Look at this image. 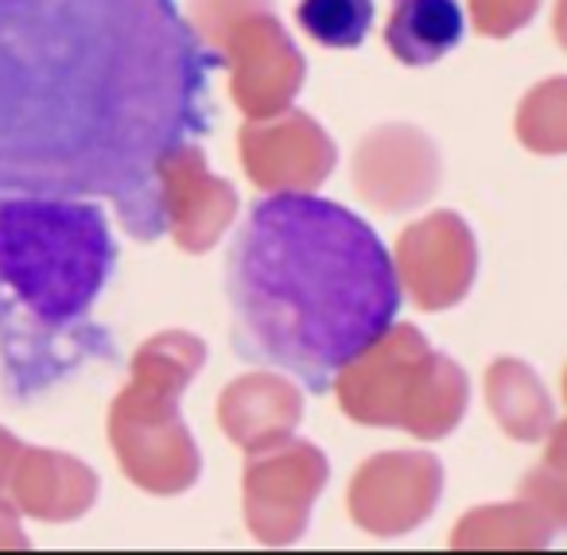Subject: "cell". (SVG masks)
<instances>
[{
    "instance_id": "7a4b0ae2",
    "label": "cell",
    "mask_w": 567,
    "mask_h": 555,
    "mask_svg": "<svg viewBox=\"0 0 567 555\" xmlns=\"http://www.w3.org/2000/svg\"><path fill=\"white\" fill-rule=\"evenodd\" d=\"M226 296L241 358L327 392L396 319L401 280L373 226L308 191L252 206L229 249Z\"/></svg>"
},
{
    "instance_id": "7c38bea8",
    "label": "cell",
    "mask_w": 567,
    "mask_h": 555,
    "mask_svg": "<svg viewBox=\"0 0 567 555\" xmlns=\"http://www.w3.org/2000/svg\"><path fill=\"white\" fill-rule=\"evenodd\" d=\"M296 20L316 43L347 51L370 35L373 0H300Z\"/></svg>"
},
{
    "instance_id": "8992f818",
    "label": "cell",
    "mask_w": 567,
    "mask_h": 555,
    "mask_svg": "<svg viewBox=\"0 0 567 555\" xmlns=\"http://www.w3.org/2000/svg\"><path fill=\"white\" fill-rule=\"evenodd\" d=\"M226 51L237 71L234 97L249 117H268L296 97L303 82V59L280 32L268 0L257 4V17L237 20Z\"/></svg>"
},
{
    "instance_id": "9c48e42d",
    "label": "cell",
    "mask_w": 567,
    "mask_h": 555,
    "mask_svg": "<svg viewBox=\"0 0 567 555\" xmlns=\"http://www.w3.org/2000/svg\"><path fill=\"white\" fill-rule=\"evenodd\" d=\"M463 9L455 0H393L385 43L404 66L440 63L463 40Z\"/></svg>"
},
{
    "instance_id": "277c9868",
    "label": "cell",
    "mask_w": 567,
    "mask_h": 555,
    "mask_svg": "<svg viewBox=\"0 0 567 555\" xmlns=\"http://www.w3.org/2000/svg\"><path fill=\"white\" fill-rule=\"evenodd\" d=\"M334 377L347 415L362 423H396L424 439L455 428L466 404L463 369L435 358L416 327H389Z\"/></svg>"
},
{
    "instance_id": "30bf717a",
    "label": "cell",
    "mask_w": 567,
    "mask_h": 555,
    "mask_svg": "<svg viewBox=\"0 0 567 555\" xmlns=\"http://www.w3.org/2000/svg\"><path fill=\"white\" fill-rule=\"evenodd\" d=\"M20 508L43 521L79 516L94 501V474L82 462L51 451H24V466L17 474Z\"/></svg>"
},
{
    "instance_id": "6da1fadb",
    "label": "cell",
    "mask_w": 567,
    "mask_h": 555,
    "mask_svg": "<svg viewBox=\"0 0 567 555\" xmlns=\"http://www.w3.org/2000/svg\"><path fill=\"white\" fill-rule=\"evenodd\" d=\"M214 63L175 0H0V195H102L156 237L159 164L203 133Z\"/></svg>"
},
{
    "instance_id": "3957f363",
    "label": "cell",
    "mask_w": 567,
    "mask_h": 555,
    "mask_svg": "<svg viewBox=\"0 0 567 555\" xmlns=\"http://www.w3.org/2000/svg\"><path fill=\"white\" fill-rule=\"evenodd\" d=\"M102 210L82 198L0 195V358L28 397L105 350L90 322L113 268Z\"/></svg>"
},
{
    "instance_id": "4fadbf2b",
    "label": "cell",
    "mask_w": 567,
    "mask_h": 555,
    "mask_svg": "<svg viewBox=\"0 0 567 555\" xmlns=\"http://www.w3.org/2000/svg\"><path fill=\"white\" fill-rule=\"evenodd\" d=\"M474 24L486 35H509L520 24H528L540 0H471Z\"/></svg>"
},
{
    "instance_id": "ba28073f",
    "label": "cell",
    "mask_w": 567,
    "mask_h": 555,
    "mask_svg": "<svg viewBox=\"0 0 567 555\" xmlns=\"http://www.w3.org/2000/svg\"><path fill=\"white\" fill-rule=\"evenodd\" d=\"M241 156L249 179L265 191H311L331 175L334 144L311 117L288 113L276 125H245Z\"/></svg>"
},
{
    "instance_id": "52a82bcc",
    "label": "cell",
    "mask_w": 567,
    "mask_h": 555,
    "mask_svg": "<svg viewBox=\"0 0 567 555\" xmlns=\"http://www.w3.org/2000/svg\"><path fill=\"white\" fill-rule=\"evenodd\" d=\"M440 493V462L432 454H381L358 470L350 513L362 528L396 536L432 513Z\"/></svg>"
},
{
    "instance_id": "5bb4252c",
    "label": "cell",
    "mask_w": 567,
    "mask_h": 555,
    "mask_svg": "<svg viewBox=\"0 0 567 555\" xmlns=\"http://www.w3.org/2000/svg\"><path fill=\"white\" fill-rule=\"evenodd\" d=\"M20 451V443L12 435H4V431H0V485H9L12 482V454Z\"/></svg>"
},
{
    "instance_id": "8fae6325",
    "label": "cell",
    "mask_w": 567,
    "mask_h": 555,
    "mask_svg": "<svg viewBox=\"0 0 567 555\" xmlns=\"http://www.w3.org/2000/svg\"><path fill=\"white\" fill-rule=\"evenodd\" d=\"M486 381L497 423L517 439H540L544 428L551 423V404L536 384V377L520 361H497Z\"/></svg>"
},
{
    "instance_id": "5b68a950",
    "label": "cell",
    "mask_w": 567,
    "mask_h": 555,
    "mask_svg": "<svg viewBox=\"0 0 567 555\" xmlns=\"http://www.w3.org/2000/svg\"><path fill=\"white\" fill-rule=\"evenodd\" d=\"M284 466H288V446L268 443L245 470V516L265 544H288L300 536L311 508L308 501L327 482V459L308 443L288 470L292 477H284Z\"/></svg>"
}]
</instances>
